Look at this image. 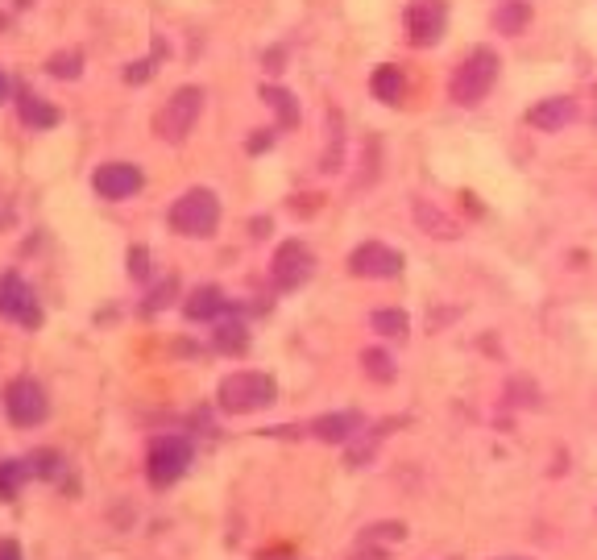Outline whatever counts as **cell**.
Here are the masks:
<instances>
[{"instance_id": "obj_8", "label": "cell", "mask_w": 597, "mask_h": 560, "mask_svg": "<svg viewBox=\"0 0 597 560\" xmlns=\"http://www.w3.org/2000/svg\"><path fill=\"white\" fill-rule=\"evenodd\" d=\"M311 274H316V254H311L303 241H282V245L274 249L270 278H274L282 291H299Z\"/></svg>"}, {"instance_id": "obj_26", "label": "cell", "mask_w": 597, "mask_h": 560, "mask_svg": "<svg viewBox=\"0 0 597 560\" xmlns=\"http://www.w3.org/2000/svg\"><path fill=\"white\" fill-rule=\"evenodd\" d=\"M129 274L137 278V283H146V278H150V249L146 245H133L129 249Z\"/></svg>"}, {"instance_id": "obj_9", "label": "cell", "mask_w": 597, "mask_h": 560, "mask_svg": "<svg viewBox=\"0 0 597 560\" xmlns=\"http://www.w3.org/2000/svg\"><path fill=\"white\" fill-rule=\"evenodd\" d=\"M141 183H146V175H141L137 162H104V166H96V175H92L96 195H100V200H108V204H121V200H129V195H137Z\"/></svg>"}, {"instance_id": "obj_6", "label": "cell", "mask_w": 597, "mask_h": 560, "mask_svg": "<svg viewBox=\"0 0 597 560\" xmlns=\"http://www.w3.org/2000/svg\"><path fill=\"white\" fill-rule=\"evenodd\" d=\"M5 415H9L13 428H38V424H46L50 399H46L42 382H34V378H13V382L5 386Z\"/></svg>"}, {"instance_id": "obj_16", "label": "cell", "mask_w": 597, "mask_h": 560, "mask_svg": "<svg viewBox=\"0 0 597 560\" xmlns=\"http://www.w3.org/2000/svg\"><path fill=\"white\" fill-rule=\"evenodd\" d=\"M220 312H229V299H224L220 287H199V291H191L187 303H183V316H187L191 324H199V320H216Z\"/></svg>"}, {"instance_id": "obj_4", "label": "cell", "mask_w": 597, "mask_h": 560, "mask_svg": "<svg viewBox=\"0 0 597 560\" xmlns=\"http://www.w3.org/2000/svg\"><path fill=\"white\" fill-rule=\"evenodd\" d=\"M199 112H204V88H195V83H183V88L170 92V100L154 112V133L162 137V142L179 146V142H187V133L195 129Z\"/></svg>"}, {"instance_id": "obj_13", "label": "cell", "mask_w": 597, "mask_h": 560, "mask_svg": "<svg viewBox=\"0 0 597 560\" xmlns=\"http://www.w3.org/2000/svg\"><path fill=\"white\" fill-rule=\"evenodd\" d=\"M316 440L324 444H345L353 432H361V415L357 411H336V415H320V419H311V428H307Z\"/></svg>"}, {"instance_id": "obj_33", "label": "cell", "mask_w": 597, "mask_h": 560, "mask_svg": "<svg viewBox=\"0 0 597 560\" xmlns=\"http://www.w3.org/2000/svg\"><path fill=\"white\" fill-rule=\"evenodd\" d=\"M353 560H386V556H378V552H365V556H353Z\"/></svg>"}, {"instance_id": "obj_29", "label": "cell", "mask_w": 597, "mask_h": 560, "mask_svg": "<svg viewBox=\"0 0 597 560\" xmlns=\"http://www.w3.org/2000/svg\"><path fill=\"white\" fill-rule=\"evenodd\" d=\"M374 536H386V540H403L407 536V527L403 523H378V527H369Z\"/></svg>"}, {"instance_id": "obj_18", "label": "cell", "mask_w": 597, "mask_h": 560, "mask_svg": "<svg viewBox=\"0 0 597 560\" xmlns=\"http://www.w3.org/2000/svg\"><path fill=\"white\" fill-rule=\"evenodd\" d=\"M369 92H374V100H382V104H398L407 96V79H403V71H398V67L382 63L374 75H369Z\"/></svg>"}, {"instance_id": "obj_12", "label": "cell", "mask_w": 597, "mask_h": 560, "mask_svg": "<svg viewBox=\"0 0 597 560\" xmlns=\"http://www.w3.org/2000/svg\"><path fill=\"white\" fill-rule=\"evenodd\" d=\"M581 117V108L573 96H548V100H539L531 112H527V125L531 129H544V133H556L564 125H573Z\"/></svg>"}, {"instance_id": "obj_32", "label": "cell", "mask_w": 597, "mask_h": 560, "mask_svg": "<svg viewBox=\"0 0 597 560\" xmlns=\"http://www.w3.org/2000/svg\"><path fill=\"white\" fill-rule=\"evenodd\" d=\"M9 96H13V79H9L5 71H0V104H5Z\"/></svg>"}, {"instance_id": "obj_3", "label": "cell", "mask_w": 597, "mask_h": 560, "mask_svg": "<svg viewBox=\"0 0 597 560\" xmlns=\"http://www.w3.org/2000/svg\"><path fill=\"white\" fill-rule=\"evenodd\" d=\"M220 224V200L212 187H191L170 204V229L179 237H212Z\"/></svg>"}, {"instance_id": "obj_24", "label": "cell", "mask_w": 597, "mask_h": 560, "mask_svg": "<svg viewBox=\"0 0 597 560\" xmlns=\"http://www.w3.org/2000/svg\"><path fill=\"white\" fill-rule=\"evenodd\" d=\"M361 366H365V374L374 378V382H394V361H390V353H382V349H365L361 353Z\"/></svg>"}, {"instance_id": "obj_30", "label": "cell", "mask_w": 597, "mask_h": 560, "mask_svg": "<svg viewBox=\"0 0 597 560\" xmlns=\"http://www.w3.org/2000/svg\"><path fill=\"white\" fill-rule=\"evenodd\" d=\"M170 295H175V283H166V287H158V291L150 295V303H146V312H158L162 303H170Z\"/></svg>"}, {"instance_id": "obj_1", "label": "cell", "mask_w": 597, "mask_h": 560, "mask_svg": "<svg viewBox=\"0 0 597 560\" xmlns=\"http://www.w3.org/2000/svg\"><path fill=\"white\" fill-rule=\"evenodd\" d=\"M498 54L490 50V46H477L469 59L452 71V79H448V100L452 104H461V108H473V104H481L490 96V88L498 83Z\"/></svg>"}, {"instance_id": "obj_20", "label": "cell", "mask_w": 597, "mask_h": 560, "mask_svg": "<svg viewBox=\"0 0 597 560\" xmlns=\"http://www.w3.org/2000/svg\"><path fill=\"white\" fill-rule=\"evenodd\" d=\"M216 349L220 353H245L249 349V328L241 320H224L216 328Z\"/></svg>"}, {"instance_id": "obj_31", "label": "cell", "mask_w": 597, "mask_h": 560, "mask_svg": "<svg viewBox=\"0 0 597 560\" xmlns=\"http://www.w3.org/2000/svg\"><path fill=\"white\" fill-rule=\"evenodd\" d=\"M0 560H25L21 544L17 540H0Z\"/></svg>"}, {"instance_id": "obj_2", "label": "cell", "mask_w": 597, "mask_h": 560, "mask_svg": "<svg viewBox=\"0 0 597 560\" xmlns=\"http://www.w3.org/2000/svg\"><path fill=\"white\" fill-rule=\"evenodd\" d=\"M216 399L229 415H253V411H262L278 399V382L262 370H237L229 378H220Z\"/></svg>"}, {"instance_id": "obj_34", "label": "cell", "mask_w": 597, "mask_h": 560, "mask_svg": "<svg viewBox=\"0 0 597 560\" xmlns=\"http://www.w3.org/2000/svg\"><path fill=\"white\" fill-rule=\"evenodd\" d=\"M502 560H527V556H502Z\"/></svg>"}, {"instance_id": "obj_27", "label": "cell", "mask_w": 597, "mask_h": 560, "mask_svg": "<svg viewBox=\"0 0 597 560\" xmlns=\"http://www.w3.org/2000/svg\"><path fill=\"white\" fill-rule=\"evenodd\" d=\"M150 75H154V59H141V63L125 67V83H146Z\"/></svg>"}, {"instance_id": "obj_21", "label": "cell", "mask_w": 597, "mask_h": 560, "mask_svg": "<svg viewBox=\"0 0 597 560\" xmlns=\"http://www.w3.org/2000/svg\"><path fill=\"white\" fill-rule=\"evenodd\" d=\"M369 324H374V332H382V336H398V341H403L407 328H411L407 312H398V307H382V312L369 316Z\"/></svg>"}, {"instance_id": "obj_23", "label": "cell", "mask_w": 597, "mask_h": 560, "mask_svg": "<svg viewBox=\"0 0 597 560\" xmlns=\"http://www.w3.org/2000/svg\"><path fill=\"white\" fill-rule=\"evenodd\" d=\"M262 100L278 112V121H282V125H295V121H299V104H295L291 92H282V88H262Z\"/></svg>"}, {"instance_id": "obj_25", "label": "cell", "mask_w": 597, "mask_h": 560, "mask_svg": "<svg viewBox=\"0 0 597 560\" xmlns=\"http://www.w3.org/2000/svg\"><path fill=\"white\" fill-rule=\"evenodd\" d=\"M25 465H30V478H54V473L63 469V457L54 453V448H34V453L25 457Z\"/></svg>"}, {"instance_id": "obj_7", "label": "cell", "mask_w": 597, "mask_h": 560, "mask_svg": "<svg viewBox=\"0 0 597 560\" xmlns=\"http://www.w3.org/2000/svg\"><path fill=\"white\" fill-rule=\"evenodd\" d=\"M0 316H5V320H17V324H25V328H42L38 295H34V287L25 283L17 270L0 274Z\"/></svg>"}, {"instance_id": "obj_17", "label": "cell", "mask_w": 597, "mask_h": 560, "mask_svg": "<svg viewBox=\"0 0 597 560\" xmlns=\"http://www.w3.org/2000/svg\"><path fill=\"white\" fill-rule=\"evenodd\" d=\"M531 25V0H502L494 9V30L506 38H519Z\"/></svg>"}, {"instance_id": "obj_22", "label": "cell", "mask_w": 597, "mask_h": 560, "mask_svg": "<svg viewBox=\"0 0 597 560\" xmlns=\"http://www.w3.org/2000/svg\"><path fill=\"white\" fill-rule=\"evenodd\" d=\"M46 71H50L54 79H79V71H83V54H79V50H59V54H50V59H46Z\"/></svg>"}, {"instance_id": "obj_10", "label": "cell", "mask_w": 597, "mask_h": 560, "mask_svg": "<svg viewBox=\"0 0 597 560\" xmlns=\"http://www.w3.org/2000/svg\"><path fill=\"white\" fill-rule=\"evenodd\" d=\"M349 270L357 278H398L403 274V254L382 241H365L349 254Z\"/></svg>"}, {"instance_id": "obj_11", "label": "cell", "mask_w": 597, "mask_h": 560, "mask_svg": "<svg viewBox=\"0 0 597 560\" xmlns=\"http://www.w3.org/2000/svg\"><path fill=\"white\" fill-rule=\"evenodd\" d=\"M444 25H448V13H444L440 0H411V9H407L411 46H432V42H440Z\"/></svg>"}, {"instance_id": "obj_5", "label": "cell", "mask_w": 597, "mask_h": 560, "mask_svg": "<svg viewBox=\"0 0 597 560\" xmlns=\"http://www.w3.org/2000/svg\"><path fill=\"white\" fill-rule=\"evenodd\" d=\"M191 457H195V448L187 436H154L150 440V453H146V478L154 490H166V486H175L183 473L191 469Z\"/></svg>"}, {"instance_id": "obj_14", "label": "cell", "mask_w": 597, "mask_h": 560, "mask_svg": "<svg viewBox=\"0 0 597 560\" xmlns=\"http://www.w3.org/2000/svg\"><path fill=\"white\" fill-rule=\"evenodd\" d=\"M17 117H21V125H30L34 133H42V129H54L63 121V112L54 108L50 100H42V96H34V92H17Z\"/></svg>"}, {"instance_id": "obj_15", "label": "cell", "mask_w": 597, "mask_h": 560, "mask_svg": "<svg viewBox=\"0 0 597 560\" xmlns=\"http://www.w3.org/2000/svg\"><path fill=\"white\" fill-rule=\"evenodd\" d=\"M415 224L428 237H440V241H457L461 237V224L452 220L444 208H436V204H428V200H415Z\"/></svg>"}, {"instance_id": "obj_28", "label": "cell", "mask_w": 597, "mask_h": 560, "mask_svg": "<svg viewBox=\"0 0 597 560\" xmlns=\"http://www.w3.org/2000/svg\"><path fill=\"white\" fill-rule=\"evenodd\" d=\"M274 146V129H253V137H249V154H262V150H270Z\"/></svg>"}, {"instance_id": "obj_19", "label": "cell", "mask_w": 597, "mask_h": 560, "mask_svg": "<svg viewBox=\"0 0 597 560\" xmlns=\"http://www.w3.org/2000/svg\"><path fill=\"white\" fill-rule=\"evenodd\" d=\"M25 478H30V465L25 461H0V502H17Z\"/></svg>"}]
</instances>
